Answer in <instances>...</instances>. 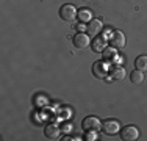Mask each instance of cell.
<instances>
[{
	"label": "cell",
	"instance_id": "6da1fadb",
	"mask_svg": "<svg viewBox=\"0 0 147 141\" xmlns=\"http://www.w3.org/2000/svg\"><path fill=\"white\" fill-rule=\"evenodd\" d=\"M77 14H78V9L71 3H66L59 8V17L66 22H72L74 19H77Z\"/></svg>",
	"mask_w": 147,
	"mask_h": 141
},
{
	"label": "cell",
	"instance_id": "7a4b0ae2",
	"mask_svg": "<svg viewBox=\"0 0 147 141\" xmlns=\"http://www.w3.org/2000/svg\"><path fill=\"white\" fill-rule=\"evenodd\" d=\"M82 125L85 132H99L102 129V121L99 118H96V116H88V118L83 119Z\"/></svg>",
	"mask_w": 147,
	"mask_h": 141
},
{
	"label": "cell",
	"instance_id": "3957f363",
	"mask_svg": "<svg viewBox=\"0 0 147 141\" xmlns=\"http://www.w3.org/2000/svg\"><path fill=\"white\" fill-rule=\"evenodd\" d=\"M110 45L114 47L116 50H122V49L125 47V35L119 30L113 31L111 36H110Z\"/></svg>",
	"mask_w": 147,
	"mask_h": 141
},
{
	"label": "cell",
	"instance_id": "277c9868",
	"mask_svg": "<svg viewBox=\"0 0 147 141\" xmlns=\"http://www.w3.org/2000/svg\"><path fill=\"white\" fill-rule=\"evenodd\" d=\"M121 138L124 141H136L139 138V130L135 125H125L121 132Z\"/></svg>",
	"mask_w": 147,
	"mask_h": 141
},
{
	"label": "cell",
	"instance_id": "5b68a950",
	"mask_svg": "<svg viewBox=\"0 0 147 141\" xmlns=\"http://www.w3.org/2000/svg\"><path fill=\"white\" fill-rule=\"evenodd\" d=\"M74 45H75V49H80V50H83V49H86L88 45L91 44V39H89V35L85 33V31H82V33H77L75 36H74Z\"/></svg>",
	"mask_w": 147,
	"mask_h": 141
},
{
	"label": "cell",
	"instance_id": "8992f818",
	"mask_svg": "<svg viewBox=\"0 0 147 141\" xmlns=\"http://www.w3.org/2000/svg\"><path fill=\"white\" fill-rule=\"evenodd\" d=\"M102 30H103V24L100 19H91L86 25V33L89 36H99Z\"/></svg>",
	"mask_w": 147,
	"mask_h": 141
},
{
	"label": "cell",
	"instance_id": "52a82bcc",
	"mask_svg": "<svg viewBox=\"0 0 147 141\" xmlns=\"http://www.w3.org/2000/svg\"><path fill=\"white\" fill-rule=\"evenodd\" d=\"M102 130L107 135H116L119 130H121V124H119L116 119H105L102 122Z\"/></svg>",
	"mask_w": 147,
	"mask_h": 141
},
{
	"label": "cell",
	"instance_id": "ba28073f",
	"mask_svg": "<svg viewBox=\"0 0 147 141\" xmlns=\"http://www.w3.org/2000/svg\"><path fill=\"white\" fill-rule=\"evenodd\" d=\"M44 135L47 136L49 140H58L59 135H61V129L55 124H49V125H45V129H44Z\"/></svg>",
	"mask_w": 147,
	"mask_h": 141
},
{
	"label": "cell",
	"instance_id": "9c48e42d",
	"mask_svg": "<svg viewBox=\"0 0 147 141\" xmlns=\"http://www.w3.org/2000/svg\"><path fill=\"white\" fill-rule=\"evenodd\" d=\"M92 74L99 79H103L107 75V66H105L103 61H96L92 64Z\"/></svg>",
	"mask_w": 147,
	"mask_h": 141
},
{
	"label": "cell",
	"instance_id": "30bf717a",
	"mask_svg": "<svg viewBox=\"0 0 147 141\" xmlns=\"http://www.w3.org/2000/svg\"><path fill=\"white\" fill-rule=\"evenodd\" d=\"M102 55H103V61H108V63H114L117 60V50L114 47H111V45L105 49Z\"/></svg>",
	"mask_w": 147,
	"mask_h": 141
},
{
	"label": "cell",
	"instance_id": "8fae6325",
	"mask_svg": "<svg viewBox=\"0 0 147 141\" xmlns=\"http://www.w3.org/2000/svg\"><path fill=\"white\" fill-rule=\"evenodd\" d=\"M110 74H111V77H113V80H124L125 75H127V72H125V68H124V66H121V64L113 66Z\"/></svg>",
	"mask_w": 147,
	"mask_h": 141
},
{
	"label": "cell",
	"instance_id": "7c38bea8",
	"mask_svg": "<svg viewBox=\"0 0 147 141\" xmlns=\"http://www.w3.org/2000/svg\"><path fill=\"white\" fill-rule=\"evenodd\" d=\"M92 50L94 52H103L107 49V38L105 36H97L96 39L92 41Z\"/></svg>",
	"mask_w": 147,
	"mask_h": 141
},
{
	"label": "cell",
	"instance_id": "4fadbf2b",
	"mask_svg": "<svg viewBox=\"0 0 147 141\" xmlns=\"http://www.w3.org/2000/svg\"><path fill=\"white\" fill-rule=\"evenodd\" d=\"M130 80H131L133 85H141L142 82H144V72L139 70V69L133 70V72L130 74Z\"/></svg>",
	"mask_w": 147,
	"mask_h": 141
},
{
	"label": "cell",
	"instance_id": "5bb4252c",
	"mask_svg": "<svg viewBox=\"0 0 147 141\" xmlns=\"http://www.w3.org/2000/svg\"><path fill=\"white\" fill-rule=\"evenodd\" d=\"M91 16H92V11H91L89 8H80L78 14H77V17L80 19V22H89Z\"/></svg>",
	"mask_w": 147,
	"mask_h": 141
},
{
	"label": "cell",
	"instance_id": "9a60e30c",
	"mask_svg": "<svg viewBox=\"0 0 147 141\" xmlns=\"http://www.w3.org/2000/svg\"><path fill=\"white\" fill-rule=\"evenodd\" d=\"M135 66H136V69L147 72V55H139L135 61Z\"/></svg>",
	"mask_w": 147,
	"mask_h": 141
},
{
	"label": "cell",
	"instance_id": "2e32d148",
	"mask_svg": "<svg viewBox=\"0 0 147 141\" xmlns=\"http://www.w3.org/2000/svg\"><path fill=\"white\" fill-rule=\"evenodd\" d=\"M97 138H99L97 132H86V140L88 141H92V140H97Z\"/></svg>",
	"mask_w": 147,
	"mask_h": 141
},
{
	"label": "cell",
	"instance_id": "e0dca14e",
	"mask_svg": "<svg viewBox=\"0 0 147 141\" xmlns=\"http://www.w3.org/2000/svg\"><path fill=\"white\" fill-rule=\"evenodd\" d=\"M85 22H80L78 25H77V30H78V33H82V31H85V28H86V25H83Z\"/></svg>",
	"mask_w": 147,
	"mask_h": 141
}]
</instances>
